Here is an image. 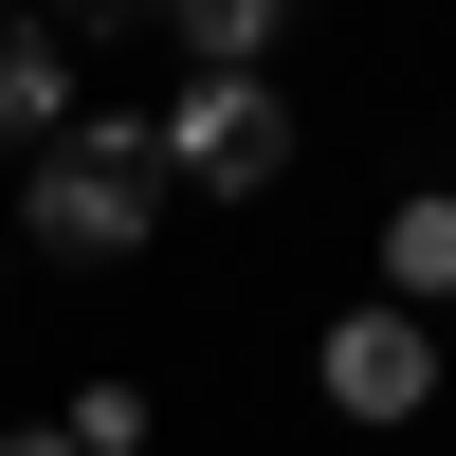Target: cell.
Masks as SVG:
<instances>
[{
  "label": "cell",
  "mask_w": 456,
  "mask_h": 456,
  "mask_svg": "<svg viewBox=\"0 0 456 456\" xmlns=\"http://www.w3.org/2000/svg\"><path fill=\"white\" fill-rule=\"evenodd\" d=\"M165 201H183V183H165V128H128V110H110V128L73 110V128L19 165V219H37V256H92V274L165 238Z\"/></svg>",
  "instance_id": "1"
},
{
  "label": "cell",
  "mask_w": 456,
  "mask_h": 456,
  "mask_svg": "<svg viewBox=\"0 0 456 456\" xmlns=\"http://www.w3.org/2000/svg\"><path fill=\"white\" fill-rule=\"evenodd\" d=\"M274 165H292L274 73H201V92L165 110V183H183V201H274Z\"/></svg>",
  "instance_id": "2"
},
{
  "label": "cell",
  "mask_w": 456,
  "mask_h": 456,
  "mask_svg": "<svg viewBox=\"0 0 456 456\" xmlns=\"http://www.w3.org/2000/svg\"><path fill=\"white\" fill-rule=\"evenodd\" d=\"M311 384H329V420H420V402H438V329L420 311H347L311 347Z\"/></svg>",
  "instance_id": "3"
},
{
  "label": "cell",
  "mask_w": 456,
  "mask_h": 456,
  "mask_svg": "<svg viewBox=\"0 0 456 456\" xmlns=\"http://www.w3.org/2000/svg\"><path fill=\"white\" fill-rule=\"evenodd\" d=\"M55 128H73V37H37V19H0V165H37Z\"/></svg>",
  "instance_id": "4"
},
{
  "label": "cell",
  "mask_w": 456,
  "mask_h": 456,
  "mask_svg": "<svg viewBox=\"0 0 456 456\" xmlns=\"http://www.w3.org/2000/svg\"><path fill=\"white\" fill-rule=\"evenodd\" d=\"M384 292H402V311L456 292V201H402V219H384Z\"/></svg>",
  "instance_id": "5"
},
{
  "label": "cell",
  "mask_w": 456,
  "mask_h": 456,
  "mask_svg": "<svg viewBox=\"0 0 456 456\" xmlns=\"http://www.w3.org/2000/svg\"><path fill=\"white\" fill-rule=\"evenodd\" d=\"M183 55L201 73H274V0H183Z\"/></svg>",
  "instance_id": "6"
},
{
  "label": "cell",
  "mask_w": 456,
  "mask_h": 456,
  "mask_svg": "<svg viewBox=\"0 0 456 456\" xmlns=\"http://www.w3.org/2000/svg\"><path fill=\"white\" fill-rule=\"evenodd\" d=\"M73 456H146V384H92V402H73Z\"/></svg>",
  "instance_id": "7"
},
{
  "label": "cell",
  "mask_w": 456,
  "mask_h": 456,
  "mask_svg": "<svg viewBox=\"0 0 456 456\" xmlns=\"http://www.w3.org/2000/svg\"><path fill=\"white\" fill-rule=\"evenodd\" d=\"M0 456H73V420H37V438H0Z\"/></svg>",
  "instance_id": "8"
}]
</instances>
